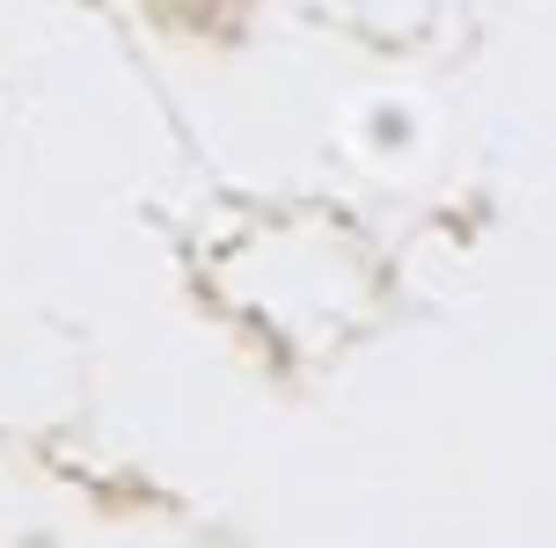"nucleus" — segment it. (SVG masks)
Returning a JSON list of instances; mask_svg holds the SVG:
<instances>
[]
</instances>
